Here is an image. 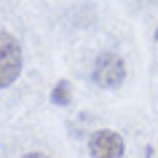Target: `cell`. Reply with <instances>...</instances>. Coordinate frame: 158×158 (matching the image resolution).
<instances>
[{"label":"cell","mask_w":158,"mask_h":158,"mask_svg":"<svg viewBox=\"0 0 158 158\" xmlns=\"http://www.w3.org/2000/svg\"><path fill=\"white\" fill-rule=\"evenodd\" d=\"M22 73V46L11 32L0 30V89H8Z\"/></svg>","instance_id":"cell-1"},{"label":"cell","mask_w":158,"mask_h":158,"mask_svg":"<svg viewBox=\"0 0 158 158\" xmlns=\"http://www.w3.org/2000/svg\"><path fill=\"white\" fill-rule=\"evenodd\" d=\"M91 78H94V83L99 86V89H107V91L118 89V86L123 83V78H126L123 59L118 56V54H102L97 59V64H94Z\"/></svg>","instance_id":"cell-2"},{"label":"cell","mask_w":158,"mask_h":158,"mask_svg":"<svg viewBox=\"0 0 158 158\" xmlns=\"http://www.w3.org/2000/svg\"><path fill=\"white\" fill-rule=\"evenodd\" d=\"M89 153H91V158H123L126 153L123 137L110 129H99L89 137Z\"/></svg>","instance_id":"cell-3"},{"label":"cell","mask_w":158,"mask_h":158,"mask_svg":"<svg viewBox=\"0 0 158 158\" xmlns=\"http://www.w3.org/2000/svg\"><path fill=\"white\" fill-rule=\"evenodd\" d=\"M70 99H73V86H70V81H59L51 89V102L54 105H70Z\"/></svg>","instance_id":"cell-4"},{"label":"cell","mask_w":158,"mask_h":158,"mask_svg":"<svg viewBox=\"0 0 158 158\" xmlns=\"http://www.w3.org/2000/svg\"><path fill=\"white\" fill-rule=\"evenodd\" d=\"M22 158H48V156H43V153H27V156H22Z\"/></svg>","instance_id":"cell-5"},{"label":"cell","mask_w":158,"mask_h":158,"mask_svg":"<svg viewBox=\"0 0 158 158\" xmlns=\"http://www.w3.org/2000/svg\"><path fill=\"white\" fill-rule=\"evenodd\" d=\"M156 40H158V30H156Z\"/></svg>","instance_id":"cell-6"}]
</instances>
